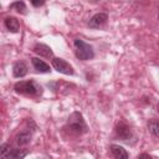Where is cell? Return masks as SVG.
I'll list each match as a JSON object with an SVG mask.
<instances>
[{"label": "cell", "mask_w": 159, "mask_h": 159, "mask_svg": "<svg viewBox=\"0 0 159 159\" xmlns=\"http://www.w3.org/2000/svg\"><path fill=\"white\" fill-rule=\"evenodd\" d=\"M75 52H76V56L83 61L91 60L94 56V51H93L92 46H89L88 43H86L84 41L80 40V39L75 40Z\"/></svg>", "instance_id": "6da1fadb"}, {"label": "cell", "mask_w": 159, "mask_h": 159, "mask_svg": "<svg viewBox=\"0 0 159 159\" xmlns=\"http://www.w3.org/2000/svg\"><path fill=\"white\" fill-rule=\"evenodd\" d=\"M10 9L11 10H16L17 12H21V14H25L26 11V5L24 1H15L10 5Z\"/></svg>", "instance_id": "5bb4252c"}, {"label": "cell", "mask_w": 159, "mask_h": 159, "mask_svg": "<svg viewBox=\"0 0 159 159\" xmlns=\"http://www.w3.org/2000/svg\"><path fill=\"white\" fill-rule=\"evenodd\" d=\"M107 19H108V16H107L106 12H98V14L93 15V16L89 19L88 26L92 27V29H98V27L103 26V25L107 22Z\"/></svg>", "instance_id": "5b68a950"}, {"label": "cell", "mask_w": 159, "mask_h": 159, "mask_svg": "<svg viewBox=\"0 0 159 159\" xmlns=\"http://www.w3.org/2000/svg\"><path fill=\"white\" fill-rule=\"evenodd\" d=\"M26 155V152H24V150H21V149H11V153H10V155H9V159L11 158V159H21V158H24Z\"/></svg>", "instance_id": "2e32d148"}, {"label": "cell", "mask_w": 159, "mask_h": 159, "mask_svg": "<svg viewBox=\"0 0 159 159\" xmlns=\"http://www.w3.org/2000/svg\"><path fill=\"white\" fill-rule=\"evenodd\" d=\"M148 129L153 135L159 138V120L158 119H150L148 122Z\"/></svg>", "instance_id": "4fadbf2b"}, {"label": "cell", "mask_w": 159, "mask_h": 159, "mask_svg": "<svg viewBox=\"0 0 159 159\" xmlns=\"http://www.w3.org/2000/svg\"><path fill=\"white\" fill-rule=\"evenodd\" d=\"M30 140H31V133L30 132H21L16 137V143L19 145H26L30 143Z\"/></svg>", "instance_id": "7c38bea8"}, {"label": "cell", "mask_w": 159, "mask_h": 159, "mask_svg": "<svg viewBox=\"0 0 159 159\" xmlns=\"http://www.w3.org/2000/svg\"><path fill=\"white\" fill-rule=\"evenodd\" d=\"M30 2L34 5V6H36V7H39V6H41V5H43V2H45V0H30Z\"/></svg>", "instance_id": "e0dca14e"}, {"label": "cell", "mask_w": 159, "mask_h": 159, "mask_svg": "<svg viewBox=\"0 0 159 159\" xmlns=\"http://www.w3.org/2000/svg\"><path fill=\"white\" fill-rule=\"evenodd\" d=\"M34 52L37 53V55H40V56H42V57H46V58H51L52 55H53L52 53V50L47 45H45V43H37V45H35Z\"/></svg>", "instance_id": "52a82bcc"}, {"label": "cell", "mask_w": 159, "mask_h": 159, "mask_svg": "<svg viewBox=\"0 0 159 159\" xmlns=\"http://www.w3.org/2000/svg\"><path fill=\"white\" fill-rule=\"evenodd\" d=\"M111 152L113 154L114 158L117 159H127L128 158V153L125 152V149L120 145H117V144H112L111 145Z\"/></svg>", "instance_id": "8fae6325"}, {"label": "cell", "mask_w": 159, "mask_h": 159, "mask_svg": "<svg viewBox=\"0 0 159 159\" xmlns=\"http://www.w3.org/2000/svg\"><path fill=\"white\" fill-rule=\"evenodd\" d=\"M11 145L10 144H7V143H4L1 147H0V155H1V158H4V159H9V155H10V153H11Z\"/></svg>", "instance_id": "9a60e30c"}, {"label": "cell", "mask_w": 159, "mask_h": 159, "mask_svg": "<svg viewBox=\"0 0 159 159\" xmlns=\"http://www.w3.org/2000/svg\"><path fill=\"white\" fill-rule=\"evenodd\" d=\"M4 24H5L6 29H7L10 32H17V31L20 30V24H19V21H17L16 17L9 16V17L5 19Z\"/></svg>", "instance_id": "9c48e42d"}, {"label": "cell", "mask_w": 159, "mask_h": 159, "mask_svg": "<svg viewBox=\"0 0 159 159\" xmlns=\"http://www.w3.org/2000/svg\"><path fill=\"white\" fill-rule=\"evenodd\" d=\"M26 73H27V67H26V65H25L22 61H19V62H16V63L14 65V67H12V75H14L15 77L21 78V77H24Z\"/></svg>", "instance_id": "ba28073f"}, {"label": "cell", "mask_w": 159, "mask_h": 159, "mask_svg": "<svg viewBox=\"0 0 159 159\" xmlns=\"http://www.w3.org/2000/svg\"><path fill=\"white\" fill-rule=\"evenodd\" d=\"M14 88L17 93L27 96H35L41 93V87H39L34 81H20L15 84Z\"/></svg>", "instance_id": "3957f363"}, {"label": "cell", "mask_w": 159, "mask_h": 159, "mask_svg": "<svg viewBox=\"0 0 159 159\" xmlns=\"http://www.w3.org/2000/svg\"><path fill=\"white\" fill-rule=\"evenodd\" d=\"M68 128L71 132L76 133V134H81V133H84L86 129H87V125L84 123V119L82 117L81 113L78 112H73L70 118H68V123H67Z\"/></svg>", "instance_id": "7a4b0ae2"}, {"label": "cell", "mask_w": 159, "mask_h": 159, "mask_svg": "<svg viewBox=\"0 0 159 159\" xmlns=\"http://www.w3.org/2000/svg\"><path fill=\"white\" fill-rule=\"evenodd\" d=\"M157 112L159 113V102H158V104H157Z\"/></svg>", "instance_id": "ac0fdd59"}, {"label": "cell", "mask_w": 159, "mask_h": 159, "mask_svg": "<svg viewBox=\"0 0 159 159\" xmlns=\"http://www.w3.org/2000/svg\"><path fill=\"white\" fill-rule=\"evenodd\" d=\"M31 60H32V66H34V68H35L36 71L42 72V73L50 72V66H48L47 63H45L42 60H40V58H37V57H32Z\"/></svg>", "instance_id": "30bf717a"}, {"label": "cell", "mask_w": 159, "mask_h": 159, "mask_svg": "<svg viewBox=\"0 0 159 159\" xmlns=\"http://www.w3.org/2000/svg\"><path fill=\"white\" fill-rule=\"evenodd\" d=\"M52 67L57 72H60V73H63V75H73L72 66L68 62H66L65 60H62V58H58V57L52 58Z\"/></svg>", "instance_id": "277c9868"}, {"label": "cell", "mask_w": 159, "mask_h": 159, "mask_svg": "<svg viewBox=\"0 0 159 159\" xmlns=\"http://www.w3.org/2000/svg\"><path fill=\"white\" fill-rule=\"evenodd\" d=\"M116 132L117 135L122 139V140H128L132 137V130L129 128V125H127L124 122H119L116 127Z\"/></svg>", "instance_id": "8992f818"}]
</instances>
